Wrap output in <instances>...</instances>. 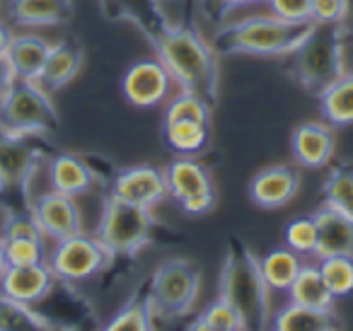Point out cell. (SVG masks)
<instances>
[{
  "instance_id": "26",
  "label": "cell",
  "mask_w": 353,
  "mask_h": 331,
  "mask_svg": "<svg viewBox=\"0 0 353 331\" xmlns=\"http://www.w3.org/2000/svg\"><path fill=\"white\" fill-rule=\"evenodd\" d=\"M288 297L295 305L310 307V310H334V295L329 292L322 273L317 266H305L298 271L293 285L288 288Z\"/></svg>"
},
{
  "instance_id": "43",
  "label": "cell",
  "mask_w": 353,
  "mask_h": 331,
  "mask_svg": "<svg viewBox=\"0 0 353 331\" xmlns=\"http://www.w3.org/2000/svg\"><path fill=\"white\" fill-rule=\"evenodd\" d=\"M8 213H10V210H6V208H3V205H0V230H3V225H6Z\"/></svg>"
},
{
  "instance_id": "42",
  "label": "cell",
  "mask_w": 353,
  "mask_h": 331,
  "mask_svg": "<svg viewBox=\"0 0 353 331\" xmlns=\"http://www.w3.org/2000/svg\"><path fill=\"white\" fill-rule=\"evenodd\" d=\"M8 268V259H6V247H3V237H0V276L6 273Z\"/></svg>"
},
{
  "instance_id": "1",
  "label": "cell",
  "mask_w": 353,
  "mask_h": 331,
  "mask_svg": "<svg viewBox=\"0 0 353 331\" xmlns=\"http://www.w3.org/2000/svg\"><path fill=\"white\" fill-rule=\"evenodd\" d=\"M155 56L174 85L184 92H194L208 104L218 102L221 94V63L213 44L192 27L174 25L165 30L152 44Z\"/></svg>"
},
{
  "instance_id": "5",
  "label": "cell",
  "mask_w": 353,
  "mask_h": 331,
  "mask_svg": "<svg viewBox=\"0 0 353 331\" xmlns=\"http://www.w3.org/2000/svg\"><path fill=\"white\" fill-rule=\"evenodd\" d=\"M203 273L192 259H167L152 271L148 283V305L157 321H176L194 310L201 292Z\"/></svg>"
},
{
  "instance_id": "2",
  "label": "cell",
  "mask_w": 353,
  "mask_h": 331,
  "mask_svg": "<svg viewBox=\"0 0 353 331\" xmlns=\"http://www.w3.org/2000/svg\"><path fill=\"white\" fill-rule=\"evenodd\" d=\"M218 297L232 305L245 331H266L271 321L269 285L261 276L259 257L242 239L232 237L225 247L218 276Z\"/></svg>"
},
{
  "instance_id": "21",
  "label": "cell",
  "mask_w": 353,
  "mask_h": 331,
  "mask_svg": "<svg viewBox=\"0 0 353 331\" xmlns=\"http://www.w3.org/2000/svg\"><path fill=\"white\" fill-rule=\"evenodd\" d=\"M85 66V49L73 41H59L51 46L49 59L41 68L37 85L44 88L46 92H59L61 88L70 85Z\"/></svg>"
},
{
  "instance_id": "22",
  "label": "cell",
  "mask_w": 353,
  "mask_h": 331,
  "mask_svg": "<svg viewBox=\"0 0 353 331\" xmlns=\"http://www.w3.org/2000/svg\"><path fill=\"white\" fill-rule=\"evenodd\" d=\"M51 41L39 34H12L10 46L6 51V61L12 68L15 80H32L37 83L46 59H49Z\"/></svg>"
},
{
  "instance_id": "38",
  "label": "cell",
  "mask_w": 353,
  "mask_h": 331,
  "mask_svg": "<svg viewBox=\"0 0 353 331\" xmlns=\"http://www.w3.org/2000/svg\"><path fill=\"white\" fill-rule=\"evenodd\" d=\"M254 3H264V0H203V8H206L213 20H221L228 12L237 10V8H245V6H254Z\"/></svg>"
},
{
  "instance_id": "39",
  "label": "cell",
  "mask_w": 353,
  "mask_h": 331,
  "mask_svg": "<svg viewBox=\"0 0 353 331\" xmlns=\"http://www.w3.org/2000/svg\"><path fill=\"white\" fill-rule=\"evenodd\" d=\"M15 83V75H12V68L8 66L6 59H0V99H3V94L10 90V85Z\"/></svg>"
},
{
  "instance_id": "7",
  "label": "cell",
  "mask_w": 353,
  "mask_h": 331,
  "mask_svg": "<svg viewBox=\"0 0 353 331\" xmlns=\"http://www.w3.org/2000/svg\"><path fill=\"white\" fill-rule=\"evenodd\" d=\"M59 121L51 94L32 80H15L0 99V131L12 136H49Z\"/></svg>"
},
{
  "instance_id": "4",
  "label": "cell",
  "mask_w": 353,
  "mask_h": 331,
  "mask_svg": "<svg viewBox=\"0 0 353 331\" xmlns=\"http://www.w3.org/2000/svg\"><path fill=\"white\" fill-rule=\"evenodd\" d=\"M290 59H293L290 68L300 88L317 97L346 73V27L312 25Z\"/></svg>"
},
{
  "instance_id": "36",
  "label": "cell",
  "mask_w": 353,
  "mask_h": 331,
  "mask_svg": "<svg viewBox=\"0 0 353 331\" xmlns=\"http://www.w3.org/2000/svg\"><path fill=\"white\" fill-rule=\"evenodd\" d=\"M351 3L348 0H312L310 20L312 25H346Z\"/></svg>"
},
{
  "instance_id": "11",
  "label": "cell",
  "mask_w": 353,
  "mask_h": 331,
  "mask_svg": "<svg viewBox=\"0 0 353 331\" xmlns=\"http://www.w3.org/2000/svg\"><path fill=\"white\" fill-rule=\"evenodd\" d=\"M27 205H30V213L34 218V223L39 225L41 234L46 239H51V242L85 232L83 210H80L78 201L73 196L49 189L44 194H37L34 199H30Z\"/></svg>"
},
{
  "instance_id": "23",
  "label": "cell",
  "mask_w": 353,
  "mask_h": 331,
  "mask_svg": "<svg viewBox=\"0 0 353 331\" xmlns=\"http://www.w3.org/2000/svg\"><path fill=\"white\" fill-rule=\"evenodd\" d=\"M339 329L334 310H310V307L288 302L269 321L266 331H332Z\"/></svg>"
},
{
  "instance_id": "9",
  "label": "cell",
  "mask_w": 353,
  "mask_h": 331,
  "mask_svg": "<svg viewBox=\"0 0 353 331\" xmlns=\"http://www.w3.org/2000/svg\"><path fill=\"white\" fill-rule=\"evenodd\" d=\"M167 196L187 215H206L216 208V184L208 170L194 157H176L165 167Z\"/></svg>"
},
{
  "instance_id": "27",
  "label": "cell",
  "mask_w": 353,
  "mask_h": 331,
  "mask_svg": "<svg viewBox=\"0 0 353 331\" xmlns=\"http://www.w3.org/2000/svg\"><path fill=\"white\" fill-rule=\"evenodd\" d=\"M259 266L269 290L288 292V288L293 285L298 271L303 268V261H300V254H295L293 249L276 247L259 259Z\"/></svg>"
},
{
  "instance_id": "16",
  "label": "cell",
  "mask_w": 353,
  "mask_h": 331,
  "mask_svg": "<svg viewBox=\"0 0 353 331\" xmlns=\"http://www.w3.org/2000/svg\"><path fill=\"white\" fill-rule=\"evenodd\" d=\"M99 10L107 20L133 25L150 46L162 32L170 30L160 0H99Z\"/></svg>"
},
{
  "instance_id": "28",
  "label": "cell",
  "mask_w": 353,
  "mask_h": 331,
  "mask_svg": "<svg viewBox=\"0 0 353 331\" xmlns=\"http://www.w3.org/2000/svg\"><path fill=\"white\" fill-rule=\"evenodd\" d=\"M155 321L145 292L136 290L99 331H157Z\"/></svg>"
},
{
  "instance_id": "18",
  "label": "cell",
  "mask_w": 353,
  "mask_h": 331,
  "mask_svg": "<svg viewBox=\"0 0 353 331\" xmlns=\"http://www.w3.org/2000/svg\"><path fill=\"white\" fill-rule=\"evenodd\" d=\"M75 15L73 0H8L6 17L10 25L37 30V27H61Z\"/></svg>"
},
{
  "instance_id": "24",
  "label": "cell",
  "mask_w": 353,
  "mask_h": 331,
  "mask_svg": "<svg viewBox=\"0 0 353 331\" xmlns=\"http://www.w3.org/2000/svg\"><path fill=\"white\" fill-rule=\"evenodd\" d=\"M322 121L332 128H346L353 123V73H343L322 94H317Z\"/></svg>"
},
{
  "instance_id": "20",
  "label": "cell",
  "mask_w": 353,
  "mask_h": 331,
  "mask_svg": "<svg viewBox=\"0 0 353 331\" xmlns=\"http://www.w3.org/2000/svg\"><path fill=\"white\" fill-rule=\"evenodd\" d=\"M312 220L317 225L314 257L322 259L332 257V254H341V257L353 259V215L332 208V205H322L312 215Z\"/></svg>"
},
{
  "instance_id": "6",
  "label": "cell",
  "mask_w": 353,
  "mask_h": 331,
  "mask_svg": "<svg viewBox=\"0 0 353 331\" xmlns=\"http://www.w3.org/2000/svg\"><path fill=\"white\" fill-rule=\"evenodd\" d=\"M152 230H155L152 208H143L107 194L94 237L114 254V259H131L150 244Z\"/></svg>"
},
{
  "instance_id": "8",
  "label": "cell",
  "mask_w": 353,
  "mask_h": 331,
  "mask_svg": "<svg viewBox=\"0 0 353 331\" xmlns=\"http://www.w3.org/2000/svg\"><path fill=\"white\" fill-rule=\"evenodd\" d=\"M114 263V254L94 234L78 232L54 242L46 252V266L59 283H80L104 273Z\"/></svg>"
},
{
  "instance_id": "13",
  "label": "cell",
  "mask_w": 353,
  "mask_h": 331,
  "mask_svg": "<svg viewBox=\"0 0 353 331\" xmlns=\"http://www.w3.org/2000/svg\"><path fill=\"white\" fill-rule=\"evenodd\" d=\"M300 191V172L293 165H271L252 177L247 194L261 210H279L293 203Z\"/></svg>"
},
{
  "instance_id": "41",
  "label": "cell",
  "mask_w": 353,
  "mask_h": 331,
  "mask_svg": "<svg viewBox=\"0 0 353 331\" xmlns=\"http://www.w3.org/2000/svg\"><path fill=\"white\" fill-rule=\"evenodd\" d=\"M184 331H211V329H208V324H206V321L201 319V317H196V319H194L192 324H189V326H187V329H184Z\"/></svg>"
},
{
  "instance_id": "10",
  "label": "cell",
  "mask_w": 353,
  "mask_h": 331,
  "mask_svg": "<svg viewBox=\"0 0 353 331\" xmlns=\"http://www.w3.org/2000/svg\"><path fill=\"white\" fill-rule=\"evenodd\" d=\"M174 80L157 59L136 61L121 78V94L131 107L152 109L174 94Z\"/></svg>"
},
{
  "instance_id": "31",
  "label": "cell",
  "mask_w": 353,
  "mask_h": 331,
  "mask_svg": "<svg viewBox=\"0 0 353 331\" xmlns=\"http://www.w3.org/2000/svg\"><path fill=\"white\" fill-rule=\"evenodd\" d=\"M167 121H201L211 123V104L203 97L194 92H184L179 90L165 102V114H162V123Z\"/></svg>"
},
{
  "instance_id": "37",
  "label": "cell",
  "mask_w": 353,
  "mask_h": 331,
  "mask_svg": "<svg viewBox=\"0 0 353 331\" xmlns=\"http://www.w3.org/2000/svg\"><path fill=\"white\" fill-rule=\"evenodd\" d=\"M269 6L271 15L288 22H312L310 20V8L312 0H264Z\"/></svg>"
},
{
  "instance_id": "35",
  "label": "cell",
  "mask_w": 353,
  "mask_h": 331,
  "mask_svg": "<svg viewBox=\"0 0 353 331\" xmlns=\"http://www.w3.org/2000/svg\"><path fill=\"white\" fill-rule=\"evenodd\" d=\"M199 317L206 321L211 331H245L240 314H237V312L232 310V305H228L223 297H216Z\"/></svg>"
},
{
  "instance_id": "25",
  "label": "cell",
  "mask_w": 353,
  "mask_h": 331,
  "mask_svg": "<svg viewBox=\"0 0 353 331\" xmlns=\"http://www.w3.org/2000/svg\"><path fill=\"white\" fill-rule=\"evenodd\" d=\"M162 138L172 152L182 157H194L206 150L208 138H211V123L167 121L162 123Z\"/></svg>"
},
{
  "instance_id": "34",
  "label": "cell",
  "mask_w": 353,
  "mask_h": 331,
  "mask_svg": "<svg viewBox=\"0 0 353 331\" xmlns=\"http://www.w3.org/2000/svg\"><path fill=\"white\" fill-rule=\"evenodd\" d=\"M285 247L293 249L300 257H314V249H317V225H314L312 215H305V218H295L285 225Z\"/></svg>"
},
{
  "instance_id": "32",
  "label": "cell",
  "mask_w": 353,
  "mask_h": 331,
  "mask_svg": "<svg viewBox=\"0 0 353 331\" xmlns=\"http://www.w3.org/2000/svg\"><path fill=\"white\" fill-rule=\"evenodd\" d=\"M317 268H319V273H322L324 283H327L329 292L334 295V300L348 297L353 292V259L351 257H341V254L322 257Z\"/></svg>"
},
{
  "instance_id": "14",
  "label": "cell",
  "mask_w": 353,
  "mask_h": 331,
  "mask_svg": "<svg viewBox=\"0 0 353 331\" xmlns=\"http://www.w3.org/2000/svg\"><path fill=\"white\" fill-rule=\"evenodd\" d=\"M109 194L128 203L143 205V208H155L167 196L165 170L152 165H136L114 174Z\"/></svg>"
},
{
  "instance_id": "30",
  "label": "cell",
  "mask_w": 353,
  "mask_h": 331,
  "mask_svg": "<svg viewBox=\"0 0 353 331\" xmlns=\"http://www.w3.org/2000/svg\"><path fill=\"white\" fill-rule=\"evenodd\" d=\"M324 205L353 215V165H336L322 186Z\"/></svg>"
},
{
  "instance_id": "15",
  "label": "cell",
  "mask_w": 353,
  "mask_h": 331,
  "mask_svg": "<svg viewBox=\"0 0 353 331\" xmlns=\"http://www.w3.org/2000/svg\"><path fill=\"white\" fill-rule=\"evenodd\" d=\"M56 285H59V278L51 273L46 263L8 266L6 273L0 276V295L32 307L54 295Z\"/></svg>"
},
{
  "instance_id": "12",
  "label": "cell",
  "mask_w": 353,
  "mask_h": 331,
  "mask_svg": "<svg viewBox=\"0 0 353 331\" xmlns=\"http://www.w3.org/2000/svg\"><path fill=\"white\" fill-rule=\"evenodd\" d=\"M44 157V150L37 146L34 138L0 131V191H25Z\"/></svg>"
},
{
  "instance_id": "17",
  "label": "cell",
  "mask_w": 353,
  "mask_h": 331,
  "mask_svg": "<svg viewBox=\"0 0 353 331\" xmlns=\"http://www.w3.org/2000/svg\"><path fill=\"white\" fill-rule=\"evenodd\" d=\"M290 152L300 167L322 170L334 160L336 136L334 128L324 121H303L290 133Z\"/></svg>"
},
{
  "instance_id": "3",
  "label": "cell",
  "mask_w": 353,
  "mask_h": 331,
  "mask_svg": "<svg viewBox=\"0 0 353 331\" xmlns=\"http://www.w3.org/2000/svg\"><path fill=\"white\" fill-rule=\"evenodd\" d=\"M312 22H288L276 15H250L225 22L211 37V44L218 54L228 56H290Z\"/></svg>"
},
{
  "instance_id": "46",
  "label": "cell",
  "mask_w": 353,
  "mask_h": 331,
  "mask_svg": "<svg viewBox=\"0 0 353 331\" xmlns=\"http://www.w3.org/2000/svg\"><path fill=\"white\" fill-rule=\"evenodd\" d=\"M332 331H341V329H332Z\"/></svg>"
},
{
  "instance_id": "45",
  "label": "cell",
  "mask_w": 353,
  "mask_h": 331,
  "mask_svg": "<svg viewBox=\"0 0 353 331\" xmlns=\"http://www.w3.org/2000/svg\"><path fill=\"white\" fill-rule=\"evenodd\" d=\"M59 331H80V329H78V326H61Z\"/></svg>"
},
{
  "instance_id": "44",
  "label": "cell",
  "mask_w": 353,
  "mask_h": 331,
  "mask_svg": "<svg viewBox=\"0 0 353 331\" xmlns=\"http://www.w3.org/2000/svg\"><path fill=\"white\" fill-rule=\"evenodd\" d=\"M172 0H160V6H162V10H165V15H167V6H170Z\"/></svg>"
},
{
  "instance_id": "33",
  "label": "cell",
  "mask_w": 353,
  "mask_h": 331,
  "mask_svg": "<svg viewBox=\"0 0 353 331\" xmlns=\"http://www.w3.org/2000/svg\"><path fill=\"white\" fill-rule=\"evenodd\" d=\"M8 266H30L46 263V239L44 237H3Z\"/></svg>"
},
{
  "instance_id": "19",
  "label": "cell",
  "mask_w": 353,
  "mask_h": 331,
  "mask_svg": "<svg viewBox=\"0 0 353 331\" xmlns=\"http://www.w3.org/2000/svg\"><path fill=\"white\" fill-rule=\"evenodd\" d=\"M46 177H49L51 189L59 194L73 196V199L90 194L92 186L97 184V172L92 170V165L73 152H59V155L49 157Z\"/></svg>"
},
{
  "instance_id": "29",
  "label": "cell",
  "mask_w": 353,
  "mask_h": 331,
  "mask_svg": "<svg viewBox=\"0 0 353 331\" xmlns=\"http://www.w3.org/2000/svg\"><path fill=\"white\" fill-rule=\"evenodd\" d=\"M61 324L39 314L32 305H22L0 295V331H59Z\"/></svg>"
},
{
  "instance_id": "40",
  "label": "cell",
  "mask_w": 353,
  "mask_h": 331,
  "mask_svg": "<svg viewBox=\"0 0 353 331\" xmlns=\"http://www.w3.org/2000/svg\"><path fill=\"white\" fill-rule=\"evenodd\" d=\"M10 39H12L10 25L0 20V59H6V51H8V46H10Z\"/></svg>"
}]
</instances>
